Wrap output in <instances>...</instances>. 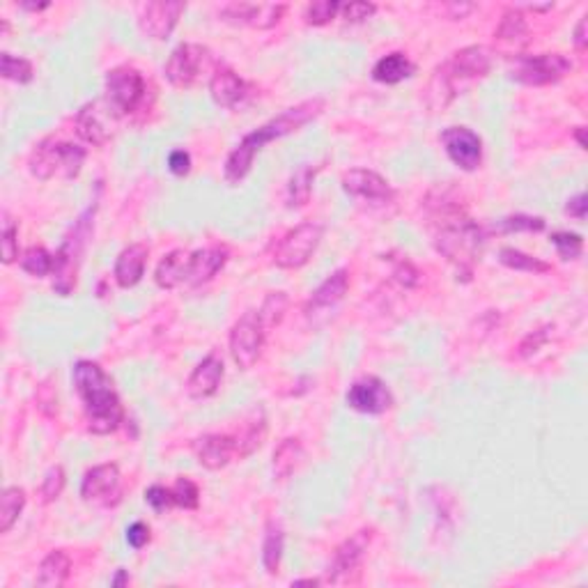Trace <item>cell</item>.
Wrapping results in <instances>:
<instances>
[{
	"label": "cell",
	"mask_w": 588,
	"mask_h": 588,
	"mask_svg": "<svg viewBox=\"0 0 588 588\" xmlns=\"http://www.w3.org/2000/svg\"><path fill=\"white\" fill-rule=\"evenodd\" d=\"M46 7H51V3H21V10L28 12H41L46 10Z\"/></svg>",
	"instance_id": "obj_54"
},
{
	"label": "cell",
	"mask_w": 588,
	"mask_h": 588,
	"mask_svg": "<svg viewBox=\"0 0 588 588\" xmlns=\"http://www.w3.org/2000/svg\"><path fill=\"white\" fill-rule=\"evenodd\" d=\"M439 214L435 249L457 269V274L472 279L473 264L481 260L485 246V233L457 205H444V209L439 207Z\"/></svg>",
	"instance_id": "obj_3"
},
{
	"label": "cell",
	"mask_w": 588,
	"mask_h": 588,
	"mask_svg": "<svg viewBox=\"0 0 588 588\" xmlns=\"http://www.w3.org/2000/svg\"><path fill=\"white\" fill-rule=\"evenodd\" d=\"M71 574V558L69 554L62 549H53L41 558L40 568H37L35 583L44 588H60Z\"/></svg>",
	"instance_id": "obj_27"
},
{
	"label": "cell",
	"mask_w": 588,
	"mask_h": 588,
	"mask_svg": "<svg viewBox=\"0 0 588 588\" xmlns=\"http://www.w3.org/2000/svg\"><path fill=\"white\" fill-rule=\"evenodd\" d=\"M552 331H554L552 325H545V326H537L536 331H531V334L524 335L522 343H519V347H518L519 359H531L536 352L543 350V347L549 343V338H552Z\"/></svg>",
	"instance_id": "obj_43"
},
{
	"label": "cell",
	"mask_w": 588,
	"mask_h": 588,
	"mask_svg": "<svg viewBox=\"0 0 588 588\" xmlns=\"http://www.w3.org/2000/svg\"><path fill=\"white\" fill-rule=\"evenodd\" d=\"M583 132H586V129H583V127L574 129V141L579 142V147H582V150H586V141H583Z\"/></svg>",
	"instance_id": "obj_57"
},
{
	"label": "cell",
	"mask_w": 588,
	"mask_h": 588,
	"mask_svg": "<svg viewBox=\"0 0 588 588\" xmlns=\"http://www.w3.org/2000/svg\"><path fill=\"white\" fill-rule=\"evenodd\" d=\"M586 26H588V16H582L577 23V28H574V49L577 51H586V44H588V37H586Z\"/></svg>",
	"instance_id": "obj_53"
},
{
	"label": "cell",
	"mask_w": 588,
	"mask_h": 588,
	"mask_svg": "<svg viewBox=\"0 0 588 588\" xmlns=\"http://www.w3.org/2000/svg\"><path fill=\"white\" fill-rule=\"evenodd\" d=\"M372 537H375V528H359L356 533H352L350 537H345L343 543L335 547L331 563L326 565L325 582L326 583H352L359 579L361 565L363 558L368 554Z\"/></svg>",
	"instance_id": "obj_6"
},
{
	"label": "cell",
	"mask_w": 588,
	"mask_h": 588,
	"mask_svg": "<svg viewBox=\"0 0 588 588\" xmlns=\"http://www.w3.org/2000/svg\"><path fill=\"white\" fill-rule=\"evenodd\" d=\"M322 108H325V102L320 96L315 99H306V102L297 104V106H289L280 113L279 117L269 120L267 124L258 127L255 132L246 133L242 138L237 147L225 159L224 168V178L230 187H237L246 179V175L251 173L253 168L255 154H260L264 150V145H269L271 141H279V138L288 136V133L299 132L301 127H306L308 122H313L315 117L320 115Z\"/></svg>",
	"instance_id": "obj_1"
},
{
	"label": "cell",
	"mask_w": 588,
	"mask_h": 588,
	"mask_svg": "<svg viewBox=\"0 0 588 588\" xmlns=\"http://www.w3.org/2000/svg\"><path fill=\"white\" fill-rule=\"evenodd\" d=\"M173 497H175V506L184 508V510H196L200 503V490L191 478L179 476L173 487Z\"/></svg>",
	"instance_id": "obj_42"
},
{
	"label": "cell",
	"mask_w": 588,
	"mask_h": 588,
	"mask_svg": "<svg viewBox=\"0 0 588 588\" xmlns=\"http://www.w3.org/2000/svg\"><path fill=\"white\" fill-rule=\"evenodd\" d=\"M573 71V62L563 53H540V56H515L510 77L524 86H552Z\"/></svg>",
	"instance_id": "obj_10"
},
{
	"label": "cell",
	"mask_w": 588,
	"mask_h": 588,
	"mask_svg": "<svg viewBox=\"0 0 588 588\" xmlns=\"http://www.w3.org/2000/svg\"><path fill=\"white\" fill-rule=\"evenodd\" d=\"M343 188L352 198L365 200V203L372 205H386L396 196L393 187L380 173L368 170V168H352V170H347L343 175Z\"/></svg>",
	"instance_id": "obj_19"
},
{
	"label": "cell",
	"mask_w": 588,
	"mask_h": 588,
	"mask_svg": "<svg viewBox=\"0 0 588 588\" xmlns=\"http://www.w3.org/2000/svg\"><path fill=\"white\" fill-rule=\"evenodd\" d=\"M285 552V533L279 524L269 522L267 533H264V543H262V568L267 574H279L280 561H283Z\"/></svg>",
	"instance_id": "obj_31"
},
{
	"label": "cell",
	"mask_w": 588,
	"mask_h": 588,
	"mask_svg": "<svg viewBox=\"0 0 588 588\" xmlns=\"http://www.w3.org/2000/svg\"><path fill=\"white\" fill-rule=\"evenodd\" d=\"M285 310H288V294L285 292H269V297L264 299L262 308L258 310L260 320L267 329L271 326H279L285 317Z\"/></svg>",
	"instance_id": "obj_38"
},
{
	"label": "cell",
	"mask_w": 588,
	"mask_h": 588,
	"mask_svg": "<svg viewBox=\"0 0 588 588\" xmlns=\"http://www.w3.org/2000/svg\"><path fill=\"white\" fill-rule=\"evenodd\" d=\"M147 255H150V251H147L145 243H132V246H127L117 255L113 276H115V283L120 288L129 289L141 283V279L145 276Z\"/></svg>",
	"instance_id": "obj_24"
},
{
	"label": "cell",
	"mask_w": 588,
	"mask_h": 588,
	"mask_svg": "<svg viewBox=\"0 0 588 588\" xmlns=\"http://www.w3.org/2000/svg\"><path fill=\"white\" fill-rule=\"evenodd\" d=\"M212 62V53L207 46L200 44H179L170 58H168L163 74H166L168 83L179 90H188L198 83L203 77V71L207 69Z\"/></svg>",
	"instance_id": "obj_11"
},
{
	"label": "cell",
	"mask_w": 588,
	"mask_h": 588,
	"mask_svg": "<svg viewBox=\"0 0 588 588\" xmlns=\"http://www.w3.org/2000/svg\"><path fill=\"white\" fill-rule=\"evenodd\" d=\"M528 35V26H527V19H524L522 10H506L501 16V23H499L497 32H494V37H497L499 41H519L524 40V37Z\"/></svg>",
	"instance_id": "obj_36"
},
{
	"label": "cell",
	"mask_w": 588,
	"mask_h": 588,
	"mask_svg": "<svg viewBox=\"0 0 588 588\" xmlns=\"http://www.w3.org/2000/svg\"><path fill=\"white\" fill-rule=\"evenodd\" d=\"M393 276H396L398 283H402L405 288H414V285L418 283V271H416V267L409 260H400V262L396 264V269H393Z\"/></svg>",
	"instance_id": "obj_51"
},
{
	"label": "cell",
	"mask_w": 588,
	"mask_h": 588,
	"mask_svg": "<svg viewBox=\"0 0 588 588\" xmlns=\"http://www.w3.org/2000/svg\"><path fill=\"white\" fill-rule=\"evenodd\" d=\"M28 166H31V173L35 175L37 179H41V182L51 179L56 173L62 175L60 141H56V138H44V141L32 150Z\"/></svg>",
	"instance_id": "obj_26"
},
{
	"label": "cell",
	"mask_w": 588,
	"mask_h": 588,
	"mask_svg": "<svg viewBox=\"0 0 588 588\" xmlns=\"http://www.w3.org/2000/svg\"><path fill=\"white\" fill-rule=\"evenodd\" d=\"M187 5L182 0H157V3H147L142 5L141 16H138V28L147 40L163 41L173 35L175 26H178L179 16L184 14Z\"/></svg>",
	"instance_id": "obj_13"
},
{
	"label": "cell",
	"mask_w": 588,
	"mask_h": 588,
	"mask_svg": "<svg viewBox=\"0 0 588 588\" xmlns=\"http://www.w3.org/2000/svg\"><path fill=\"white\" fill-rule=\"evenodd\" d=\"M264 436H267V421H264L262 411H260V416H255L253 421L246 423L242 435H237L239 460L253 455V453L264 444Z\"/></svg>",
	"instance_id": "obj_34"
},
{
	"label": "cell",
	"mask_w": 588,
	"mask_h": 588,
	"mask_svg": "<svg viewBox=\"0 0 588 588\" xmlns=\"http://www.w3.org/2000/svg\"><path fill=\"white\" fill-rule=\"evenodd\" d=\"M322 583V579H294L292 586H317Z\"/></svg>",
	"instance_id": "obj_56"
},
{
	"label": "cell",
	"mask_w": 588,
	"mask_h": 588,
	"mask_svg": "<svg viewBox=\"0 0 588 588\" xmlns=\"http://www.w3.org/2000/svg\"><path fill=\"white\" fill-rule=\"evenodd\" d=\"M124 583H129V574H127V570L120 568V570H117L115 579L111 582V586H124Z\"/></svg>",
	"instance_id": "obj_55"
},
{
	"label": "cell",
	"mask_w": 588,
	"mask_h": 588,
	"mask_svg": "<svg viewBox=\"0 0 588 588\" xmlns=\"http://www.w3.org/2000/svg\"><path fill=\"white\" fill-rule=\"evenodd\" d=\"M60 152H62V178L74 179L81 173L83 163H86L87 152L81 145H74V142H62L60 141Z\"/></svg>",
	"instance_id": "obj_40"
},
{
	"label": "cell",
	"mask_w": 588,
	"mask_h": 588,
	"mask_svg": "<svg viewBox=\"0 0 588 588\" xmlns=\"http://www.w3.org/2000/svg\"><path fill=\"white\" fill-rule=\"evenodd\" d=\"M224 372H225L224 361L218 359L216 354H207L198 365H196V368H193L191 377H188L187 381V393L193 398V400L212 398L218 390V386H221Z\"/></svg>",
	"instance_id": "obj_22"
},
{
	"label": "cell",
	"mask_w": 588,
	"mask_h": 588,
	"mask_svg": "<svg viewBox=\"0 0 588 588\" xmlns=\"http://www.w3.org/2000/svg\"><path fill=\"white\" fill-rule=\"evenodd\" d=\"M499 262L503 267L512 269V271H527V274H547V271H552V264L543 262L540 258H533L528 253H522L518 249H510V246L499 251Z\"/></svg>",
	"instance_id": "obj_33"
},
{
	"label": "cell",
	"mask_w": 588,
	"mask_h": 588,
	"mask_svg": "<svg viewBox=\"0 0 588 588\" xmlns=\"http://www.w3.org/2000/svg\"><path fill=\"white\" fill-rule=\"evenodd\" d=\"M322 237H325V225L322 224H317V221L299 224L276 243L271 260L279 269H301L315 255Z\"/></svg>",
	"instance_id": "obj_8"
},
{
	"label": "cell",
	"mask_w": 588,
	"mask_h": 588,
	"mask_svg": "<svg viewBox=\"0 0 588 588\" xmlns=\"http://www.w3.org/2000/svg\"><path fill=\"white\" fill-rule=\"evenodd\" d=\"M145 501L154 508L157 512H166L175 506L173 490H168L163 485H152L145 490Z\"/></svg>",
	"instance_id": "obj_48"
},
{
	"label": "cell",
	"mask_w": 588,
	"mask_h": 588,
	"mask_svg": "<svg viewBox=\"0 0 588 588\" xmlns=\"http://www.w3.org/2000/svg\"><path fill=\"white\" fill-rule=\"evenodd\" d=\"M81 499L92 506H115L122 499L120 467L108 462V464H96L87 469L81 481Z\"/></svg>",
	"instance_id": "obj_12"
},
{
	"label": "cell",
	"mask_w": 588,
	"mask_h": 588,
	"mask_svg": "<svg viewBox=\"0 0 588 588\" xmlns=\"http://www.w3.org/2000/svg\"><path fill=\"white\" fill-rule=\"evenodd\" d=\"M340 5L343 3H338V0H315L306 7V23L308 26H325L331 19H335V14H340Z\"/></svg>",
	"instance_id": "obj_41"
},
{
	"label": "cell",
	"mask_w": 588,
	"mask_h": 588,
	"mask_svg": "<svg viewBox=\"0 0 588 588\" xmlns=\"http://www.w3.org/2000/svg\"><path fill=\"white\" fill-rule=\"evenodd\" d=\"M565 214L577 218V221H583V218H586V196L577 193L574 198H570L568 205H565Z\"/></svg>",
	"instance_id": "obj_52"
},
{
	"label": "cell",
	"mask_w": 588,
	"mask_h": 588,
	"mask_svg": "<svg viewBox=\"0 0 588 588\" xmlns=\"http://www.w3.org/2000/svg\"><path fill=\"white\" fill-rule=\"evenodd\" d=\"M0 74L5 81H14L19 86L32 81V62L26 58H16L12 53H0Z\"/></svg>",
	"instance_id": "obj_37"
},
{
	"label": "cell",
	"mask_w": 588,
	"mask_h": 588,
	"mask_svg": "<svg viewBox=\"0 0 588 588\" xmlns=\"http://www.w3.org/2000/svg\"><path fill=\"white\" fill-rule=\"evenodd\" d=\"M285 5H274V3H230L224 10L218 12L221 21L230 26H246L255 31H269L283 19Z\"/></svg>",
	"instance_id": "obj_16"
},
{
	"label": "cell",
	"mask_w": 588,
	"mask_h": 588,
	"mask_svg": "<svg viewBox=\"0 0 588 588\" xmlns=\"http://www.w3.org/2000/svg\"><path fill=\"white\" fill-rule=\"evenodd\" d=\"M441 145L448 159L464 173H473L482 163V141L469 127H448L441 132Z\"/></svg>",
	"instance_id": "obj_14"
},
{
	"label": "cell",
	"mask_w": 588,
	"mask_h": 588,
	"mask_svg": "<svg viewBox=\"0 0 588 588\" xmlns=\"http://www.w3.org/2000/svg\"><path fill=\"white\" fill-rule=\"evenodd\" d=\"M347 289H350V271L347 269H335L334 274L326 276L317 289L310 294L308 304H306V317L315 325H320V320H326L343 299H345Z\"/></svg>",
	"instance_id": "obj_15"
},
{
	"label": "cell",
	"mask_w": 588,
	"mask_h": 588,
	"mask_svg": "<svg viewBox=\"0 0 588 588\" xmlns=\"http://www.w3.org/2000/svg\"><path fill=\"white\" fill-rule=\"evenodd\" d=\"M74 389L86 409L87 430L92 435H111L120 427L124 418L120 396L111 377L104 372V368L95 361H78L71 372Z\"/></svg>",
	"instance_id": "obj_2"
},
{
	"label": "cell",
	"mask_w": 588,
	"mask_h": 588,
	"mask_svg": "<svg viewBox=\"0 0 588 588\" xmlns=\"http://www.w3.org/2000/svg\"><path fill=\"white\" fill-rule=\"evenodd\" d=\"M65 482H67V476H65V469H62L60 464L49 469L44 476V482H41V501L44 503L56 501V499L62 494V490H65Z\"/></svg>",
	"instance_id": "obj_45"
},
{
	"label": "cell",
	"mask_w": 588,
	"mask_h": 588,
	"mask_svg": "<svg viewBox=\"0 0 588 588\" xmlns=\"http://www.w3.org/2000/svg\"><path fill=\"white\" fill-rule=\"evenodd\" d=\"M117 117L113 115L111 108L104 104V99H96V102L86 104L81 106V111L77 113V132L78 136L86 142L95 147H104L111 142L113 138V127H115Z\"/></svg>",
	"instance_id": "obj_17"
},
{
	"label": "cell",
	"mask_w": 588,
	"mask_h": 588,
	"mask_svg": "<svg viewBox=\"0 0 588 588\" xmlns=\"http://www.w3.org/2000/svg\"><path fill=\"white\" fill-rule=\"evenodd\" d=\"M26 508V490L23 487H7L0 497V533H10L19 522L21 512Z\"/></svg>",
	"instance_id": "obj_32"
},
{
	"label": "cell",
	"mask_w": 588,
	"mask_h": 588,
	"mask_svg": "<svg viewBox=\"0 0 588 588\" xmlns=\"http://www.w3.org/2000/svg\"><path fill=\"white\" fill-rule=\"evenodd\" d=\"M304 460V444L297 436H288L279 444V448L274 451L271 457V472H274L276 481H288L297 467Z\"/></svg>",
	"instance_id": "obj_28"
},
{
	"label": "cell",
	"mask_w": 588,
	"mask_h": 588,
	"mask_svg": "<svg viewBox=\"0 0 588 588\" xmlns=\"http://www.w3.org/2000/svg\"><path fill=\"white\" fill-rule=\"evenodd\" d=\"M53 267H56V255L49 253L44 246H31L26 253L21 255V269L35 279L53 274Z\"/></svg>",
	"instance_id": "obj_35"
},
{
	"label": "cell",
	"mask_w": 588,
	"mask_h": 588,
	"mask_svg": "<svg viewBox=\"0 0 588 588\" xmlns=\"http://www.w3.org/2000/svg\"><path fill=\"white\" fill-rule=\"evenodd\" d=\"M209 95H212L216 106L234 111V108L246 104V99L251 96V86L230 67H216L212 78H209Z\"/></svg>",
	"instance_id": "obj_21"
},
{
	"label": "cell",
	"mask_w": 588,
	"mask_h": 588,
	"mask_svg": "<svg viewBox=\"0 0 588 588\" xmlns=\"http://www.w3.org/2000/svg\"><path fill=\"white\" fill-rule=\"evenodd\" d=\"M188 262H191V251L175 249L163 255L161 262L154 271V283L161 289H175L188 283Z\"/></svg>",
	"instance_id": "obj_25"
},
{
	"label": "cell",
	"mask_w": 588,
	"mask_h": 588,
	"mask_svg": "<svg viewBox=\"0 0 588 588\" xmlns=\"http://www.w3.org/2000/svg\"><path fill=\"white\" fill-rule=\"evenodd\" d=\"M315 173H317V166H310V163H304L292 173L288 184V207L289 209H299L306 207L310 203V193H313V182Z\"/></svg>",
	"instance_id": "obj_30"
},
{
	"label": "cell",
	"mask_w": 588,
	"mask_h": 588,
	"mask_svg": "<svg viewBox=\"0 0 588 588\" xmlns=\"http://www.w3.org/2000/svg\"><path fill=\"white\" fill-rule=\"evenodd\" d=\"M377 12L375 3H361V0H354V3H343L340 5V16L350 23H359V21L371 19Z\"/></svg>",
	"instance_id": "obj_47"
},
{
	"label": "cell",
	"mask_w": 588,
	"mask_h": 588,
	"mask_svg": "<svg viewBox=\"0 0 588 588\" xmlns=\"http://www.w3.org/2000/svg\"><path fill=\"white\" fill-rule=\"evenodd\" d=\"M150 527L145 522H133L132 527L127 528V543L129 547L142 549L147 543H150Z\"/></svg>",
	"instance_id": "obj_50"
},
{
	"label": "cell",
	"mask_w": 588,
	"mask_h": 588,
	"mask_svg": "<svg viewBox=\"0 0 588 588\" xmlns=\"http://www.w3.org/2000/svg\"><path fill=\"white\" fill-rule=\"evenodd\" d=\"M492 69V53L485 46H467L453 53L451 60L444 62L436 71V81L448 95L457 92V81H476L490 74Z\"/></svg>",
	"instance_id": "obj_7"
},
{
	"label": "cell",
	"mask_w": 588,
	"mask_h": 588,
	"mask_svg": "<svg viewBox=\"0 0 588 588\" xmlns=\"http://www.w3.org/2000/svg\"><path fill=\"white\" fill-rule=\"evenodd\" d=\"M416 71V65L405 56V53H389L377 65L372 67V78L377 83H386V86H396V83L405 81Z\"/></svg>",
	"instance_id": "obj_29"
},
{
	"label": "cell",
	"mask_w": 588,
	"mask_h": 588,
	"mask_svg": "<svg viewBox=\"0 0 588 588\" xmlns=\"http://www.w3.org/2000/svg\"><path fill=\"white\" fill-rule=\"evenodd\" d=\"M19 258V228L5 214V224H3V262L12 264Z\"/></svg>",
	"instance_id": "obj_46"
},
{
	"label": "cell",
	"mask_w": 588,
	"mask_h": 588,
	"mask_svg": "<svg viewBox=\"0 0 588 588\" xmlns=\"http://www.w3.org/2000/svg\"><path fill=\"white\" fill-rule=\"evenodd\" d=\"M267 338V326L260 320L258 310L242 315L230 329V356L239 371H251L260 361Z\"/></svg>",
	"instance_id": "obj_9"
},
{
	"label": "cell",
	"mask_w": 588,
	"mask_h": 588,
	"mask_svg": "<svg viewBox=\"0 0 588 588\" xmlns=\"http://www.w3.org/2000/svg\"><path fill=\"white\" fill-rule=\"evenodd\" d=\"M347 407L359 414L380 416L393 407V396H390L389 386L380 380V377H361L347 390Z\"/></svg>",
	"instance_id": "obj_18"
},
{
	"label": "cell",
	"mask_w": 588,
	"mask_h": 588,
	"mask_svg": "<svg viewBox=\"0 0 588 588\" xmlns=\"http://www.w3.org/2000/svg\"><path fill=\"white\" fill-rule=\"evenodd\" d=\"M552 243L556 246L561 260H577L583 251V237L577 233H554Z\"/></svg>",
	"instance_id": "obj_44"
},
{
	"label": "cell",
	"mask_w": 588,
	"mask_h": 588,
	"mask_svg": "<svg viewBox=\"0 0 588 588\" xmlns=\"http://www.w3.org/2000/svg\"><path fill=\"white\" fill-rule=\"evenodd\" d=\"M193 453L200 467L209 472L225 469L233 460H239L237 435H203L193 441Z\"/></svg>",
	"instance_id": "obj_20"
},
{
	"label": "cell",
	"mask_w": 588,
	"mask_h": 588,
	"mask_svg": "<svg viewBox=\"0 0 588 588\" xmlns=\"http://www.w3.org/2000/svg\"><path fill=\"white\" fill-rule=\"evenodd\" d=\"M147 86L145 78L133 67H115L106 74L104 81V104L113 111V115L120 117L138 111L145 102Z\"/></svg>",
	"instance_id": "obj_5"
},
{
	"label": "cell",
	"mask_w": 588,
	"mask_h": 588,
	"mask_svg": "<svg viewBox=\"0 0 588 588\" xmlns=\"http://www.w3.org/2000/svg\"><path fill=\"white\" fill-rule=\"evenodd\" d=\"M168 170L175 178H187L188 170H191V154L187 150H173V152L168 154Z\"/></svg>",
	"instance_id": "obj_49"
},
{
	"label": "cell",
	"mask_w": 588,
	"mask_h": 588,
	"mask_svg": "<svg viewBox=\"0 0 588 588\" xmlns=\"http://www.w3.org/2000/svg\"><path fill=\"white\" fill-rule=\"evenodd\" d=\"M228 262V249L225 246H212V249H200L191 253L188 262V288L209 283L214 276L221 271Z\"/></svg>",
	"instance_id": "obj_23"
},
{
	"label": "cell",
	"mask_w": 588,
	"mask_h": 588,
	"mask_svg": "<svg viewBox=\"0 0 588 588\" xmlns=\"http://www.w3.org/2000/svg\"><path fill=\"white\" fill-rule=\"evenodd\" d=\"M543 216H531V214H510V216L499 221V228L503 233H543L545 230Z\"/></svg>",
	"instance_id": "obj_39"
},
{
	"label": "cell",
	"mask_w": 588,
	"mask_h": 588,
	"mask_svg": "<svg viewBox=\"0 0 588 588\" xmlns=\"http://www.w3.org/2000/svg\"><path fill=\"white\" fill-rule=\"evenodd\" d=\"M96 205L87 207L86 212L78 216V221L74 224L71 233L67 234L65 242H62L60 251L56 253V267H53V289H56L60 297H69L77 288V274H78V264H81L83 249H86V242L92 233V218H95Z\"/></svg>",
	"instance_id": "obj_4"
}]
</instances>
